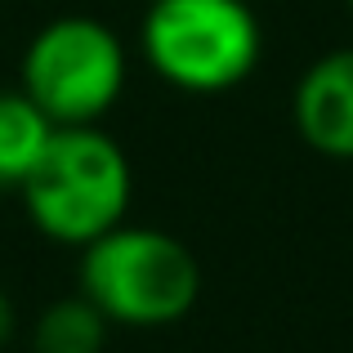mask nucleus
Instances as JSON below:
<instances>
[{
    "label": "nucleus",
    "instance_id": "nucleus-1",
    "mask_svg": "<svg viewBox=\"0 0 353 353\" xmlns=\"http://www.w3.org/2000/svg\"><path fill=\"white\" fill-rule=\"evenodd\" d=\"M130 192V157L112 134L99 125H59L18 197L27 206V219L50 241L90 246L125 224Z\"/></svg>",
    "mask_w": 353,
    "mask_h": 353
},
{
    "label": "nucleus",
    "instance_id": "nucleus-2",
    "mask_svg": "<svg viewBox=\"0 0 353 353\" xmlns=\"http://www.w3.org/2000/svg\"><path fill=\"white\" fill-rule=\"evenodd\" d=\"M81 295L112 327H170L201 295V264L165 228L117 224L81 246Z\"/></svg>",
    "mask_w": 353,
    "mask_h": 353
},
{
    "label": "nucleus",
    "instance_id": "nucleus-3",
    "mask_svg": "<svg viewBox=\"0 0 353 353\" xmlns=\"http://www.w3.org/2000/svg\"><path fill=\"white\" fill-rule=\"evenodd\" d=\"M143 54L165 85L224 94L255 72L259 23L246 0H152Z\"/></svg>",
    "mask_w": 353,
    "mask_h": 353
},
{
    "label": "nucleus",
    "instance_id": "nucleus-4",
    "mask_svg": "<svg viewBox=\"0 0 353 353\" xmlns=\"http://www.w3.org/2000/svg\"><path fill=\"white\" fill-rule=\"evenodd\" d=\"M125 90V45L99 18H54L27 41L23 94L54 125H99Z\"/></svg>",
    "mask_w": 353,
    "mask_h": 353
},
{
    "label": "nucleus",
    "instance_id": "nucleus-5",
    "mask_svg": "<svg viewBox=\"0 0 353 353\" xmlns=\"http://www.w3.org/2000/svg\"><path fill=\"white\" fill-rule=\"evenodd\" d=\"M291 117L318 157L353 161V45L309 63L295 85Z\"/></svg>",
    "mask_w": 353,
    "mask_h": 353
},
{
    "label": "nucleus",
    "instance_id": "nucleus-6",
    "mask_svg": "<svg viewBox=\"0 0 353 353\" xmlns=\"http://www.w3.org/2000/svg\"><path fill=\"white\" fill-rule=\"evenodd\" d=\"M54 121L23 94L0 90V192H18L54 139Z\"/></svg>",
    "mask_w": 353,
    "mask_h": 353
},
{
    "label": "nucleus",
    "instance_id": "nucleus-7",
    "mask_svg": "<svg viewBox=\"0 0 353 353\" xmlns=\"http://www.w3.org/2000/svg\"><path fill=\"white\" fill-rule=\"evenodd\" d=\"M108 327L112 322L99 313V304H90L85 295H68L54 300L50 309L36 318L32 327V349L36 353H103Z\"/></svg>",
    "mask_w": 353,
    "mask_h": 353
},
{
    "label": "nucleus",
    "instance_id": "nucleus-8",
    "mask_svg": "<svg viewBox=\"0 0 353 353\" xmlns=\"http://www.w3.org/2000/svg\"><path fill=\"white\" fill-rule=\"evenodd\" d=\"M9 336H14V300H9V291L0 286V349L9 345Z\"/></svg>",
    "mask_w": 353,
    "mask_h": 353
},
{
    "label": "nucleus",
    "instance_id": "nucleus-9",
    "mask_svg": "<svg viewBox=\"0 0 353 353\" xmlns=\"http://www.w3.org/2000/svg\"><path fill=\"white\" fill-rule=\"evenodd\" d=\"M349 9H353V0H349Z\"/></svg>",
    "mask_w": 353,
    "mask_h": 353
}]
</instances>
